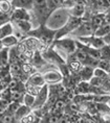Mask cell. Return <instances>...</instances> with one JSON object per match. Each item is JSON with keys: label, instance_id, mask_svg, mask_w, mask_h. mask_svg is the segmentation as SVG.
I'll return each mask as SVG.
<instances>
[{"label": "cell", "instance_id": "cell-9", "mask_svg": "<svg viewBox=\"0 0 110 123\" xmlns=\"http://www.w3.org/2000/svg\"><path fill=\"white\" fill-rule=\"evenodd\" d=\"M25 85H30V86H38V87H42L45 85V80L43 78V75L40 74L39 72H35L26 79Z\"/></svg>", "mask_w": 110, "mask_h": 123}, {"label": "cell", "instance_id": "cell-19", "mask_svg": "<svg viewBox=\"0 0 110 123\" xmlns=\"http://www.w3.org/2000/svg\"><path fill=\"white\" fill-rule=\"evenodd\" d=\"M99 52H100V58L110 61V46L109 45H103L99 49Z\"/></svg>", "mask_w": 110, "mask_h": 123}, {"label": "cell", "instance_id": "cell-29", "mask_svg": "<svg viewBox=\"0 0 110 123\" xmlns=\"http://www.w3.org/2000/svg\"><path fill=\"white\" fill-rule=\"evenodd\" d=\"M93 75L96 76V77H99V78H106L107 72L104 71L103 69L97 68L96 70H94V71H93Z\"/></svg>", "mask_w": 110, "mask_h": 123}, {"label": "cell", "instance_id": "cell-16", "mask_svg": "<svg viewBox=\"0 0 110 123\" xmlns=\"http://www.w3.org/2000/svg\"><path fill=\"white\" fill-rule=\"evenodd\" d=\"M68 11V13L70 16H73V17H79V18H81L82 16H83V14H84V5L82 4V3H76L73 6L70 8V10H67Z\"/></svg>", "mask_w": 110, "mask_h": 123}, {"label": "cell", "instance_id": "cell-27", "mask_svg": "<svg viewBox=\"0 0 110 123\" xmlns=\"http://www.w3.org/2000/svg\"><path fill=\"white\" fill-rule=\"evenodd\" d=\"M33 65L30 63H22L21 64V70H22V72L23 73H25V74H29V73H32L33 72Z\"/></svg>", "mask_w": 110, "mask_h": 123}, {"label": "cell", "instance_id": "cell-5", "mask_svg": "<svg viewBox=\"0 0 110 123\" xmlns=\"http://www.w3.org/2000/svg\"><path fill=\"white\" fill-rule=\"evenodd\" d=\"M55 46L60 48L64 52H67V53H72L76 51V48H77L76 42L70 39H57L55 41Z\"/></svg>", "mask_w": 110, "mask_h": 123}, {"label": "cell", "instance_id": "cell-10", "mask_svg": "<svg viewBox=\"0 0 110 123\" xmlns=\"http://www.w3.org/2000/svg\"><path fill=\"white\" fill-rule=\"evenodd\" d=\"M32 112V109L29 106L25 105V104L21 103L19 107L17 109V111L14 113V118H15V121H21L22 118H24L27 114H29Z\"/></svg>", "mask_w": 110, "mask_h": 123}, {"label": "cell", "instance_id": "cell-34", "mask_svg": "<svg viewBox=\"0 0 110 123\" xmlns=\"http://www.w3.org/2000/svg\"><path fill=\"white\" fill-rule=\"evenodd\" d=\"M108 45L110 46V39H109V41H108Z\"/></svg>", "mask_w": 110, "mask_h": 123}, {"label": "cell", "instance_id": "cell-23", "mask_svg": "<svg viewBox=\"0 0 110 123\" xmlns=\"http://www.w3.org/2000/svg\"><path fill=\"white\" fill-rule=\"evenodd\" d=\"M68 67L72 70L73 72H79L80 69H81V67H82V64L77 60V58H75V60H71L69 62Z\"/></svg>", "mask_w": 110, "mask_h": 123}, {"label": "cell", "instance_id": "cell-3", "mask_svg": "<svg viewBox=\"0 0 110 123\" xmlns=\"http://www.w3.org/2000/svg\"><path fill=\"white\" fill-rule=\"evenodd\" d=\"M81 24V18L79 17H73V16H70L68 17V19H67L66 23L64 24V25L59 28L57 30L56 32V36H55V39H60L61 37L65 36L66 33H69V32H72L73 30H75L77 27Z\"/></svg>", "mask_w": 110, "mask_h": 123}, {"label": "cell", "instance_id": "cell-22", "mask_svg": "<svg viewBox=\"0 0 110 123\" xmlns=\"http://www.w3.org/2000/svg\"><path fill=\"white\" fill-rule=\"evenodd\" d=\"M34 101H35V96L34 95H30L28 93H24L23 95V100H22V103L23 104H25V105L27 106H29L30 109H32V106H33V104H34Z\"/></svg>", "mask_w": 110, "mask_h": 123}, {"label": "cell", "instance_id": "cell-21", "mask_svg": "<svg viewBox=\"0 0 110 123\" xmlns=\"http://www.w3.org/2000/svg\"><path fill=\"white\" fill-rule=\"evenodd\" d=\"M62 1L63 0H46V4H47V8L49 10V12H54L56 8L60 7L62 5Z\"/></svg>", "mask_w": 110, "mask_h": 123}, {"label": "cell", "instance_id": "cell-12", "mask_svg": "<svg viewBox=\"0 0 110 123\" xmlns=\"http://www.w3.org/2000/svg\"><path fill=\"white\" fill-rule=\"evenodd\" d=\"M75 32L80 36H89L94 32V27L91 23H85L82 26L79 27V29H77V31H75Z\"/></svg>", "mask_w": 110, "mask_h": 123}, {"label": "cell", "instance_id": "cell-11", "mask_svg": "<svg viewBox=\"0 0 110 123\" xmlns=\"http://www.w3.org/2000/svg\"><path fill=\"white\" fill-rule=\"evenodd\" d=\"M8 56H10V48L3 46L0 49V67L1 68L8 67V64H10Z\"/></svg>", "mask_w": 110, "mask_h": 123}, {"label": "cell", "instance_id": "cell-1", "mask_svg": "<svg viewBox=\"0 0 110 123\" xmlns=\"http://www.w3.org/2000/svg\"><path fill=\"white\" fill-rule=\"evenodd\" d=\"M56 32H57V30L50 29V28H48L45 24H42L39 28L28 31L27 35L30 36V37H35V38H37L39 41H40L41 45H43L45 48H48L50 45V43L54 41Z\"/></svg>", "mask_w": 110, "mask_h": 123}, {"label": "cell", "instance_id": "cell-6", "mask_svg": "<svg viewBox=\"0 0 110 123\" xmlns=\"http://www.w3.org/2000/svg\"><path fill=\"white\" fill-rule=\"evenodd\" d=\"M14 20H30V15L25 8L14 7L11 12V21Z\"/></svg>", "mask_w": 110, "mask_h": 123}, {"label": "cell", "instance_id": "cell-32", "mask_svg": "<svg viewBox=\"0 0 110 123\" xmlns=\"http://www.w3.org/2000/svg\"><path fill=\"white\" fill-rule=\"evenodd\" d=\"M3 89H4V88H3V86H2V85H1V82H0V92L3 90Z\"/></svg>", "mask_w": 110, "mask_h": 123}, {"label": "cell", "instance_id": "cell-33", "mask_svg": "<svg viewBox=\"0 0 110 123\" xmlns=\"http://www.w3.org/2000/svg\"><path fill=\"white\" fill-rule=\"evenodd\" d=\"M2 47H3V44H2V41H1V39H0V49Z\"/></svg>", "mask_w": 110, "mask_h": 123}, {"label": "cell", "instance_id": "cell-26", "mask_svg": "<svg viewBox=\"0 0 110 123\" xmlns=\"http://www.w3.org/2000/svg\"><path fill=\"white\" fill-rule=\"evenodd\" d=\"M23 95H24V93H21V92H12V101L22 103Z\"/></svg>", "mask_w": 110, "mask_h": 123}, {"label": "cell", "instance_id": "cell-7", "mask_svg": "<svg viewBox=\"0 0 110 123\" xmlns=\"http://www.w3.org/2000/svg\"><path fill=\"white\" fill-rule=\"evenodd\" d=\"M11 22L14 25V27H16L22 33H27L33 29L32 23L29 22V20H14L11 21Z\"/></svg>", "mask_w": 110, "mask_h": 123}, {"label": "cell", "instance_id": "cell-37", "mask_svg": "<svg viewBox=\"0 0 110 123\" xmlns=\"http://www.w3.org/2000/svg\"><path fill=\"white\" fill-rule=\"evenodd\" d=\"M0 69H1V67H0Z\"/></svg>", "mask_w": 110, "mask_h": 123}, {"label": "cell", "instance_id": "cell-13", "mask_svg": "<svg viewBox=\"0 0 110 123\" xmlns=\"http://www.w3.org/2000/svg\"><path fill=\"white\" fill-rule=\"evenodd\" d=\"M13 7H22L27 11L33 10V0H12Z\"/></svg>", "mask_w": 110, "mask_h": 123}, {"label": "cell", "instance_id": "cell-15", "mask_svg": "<svg viewBox=\"0 0 110 123\" xmlns=\"http://www.w3.org/2000/svg\"><path fill=\"white\" fill-rule=\"evenodd\" d=\"M13 33H14V25L12 24V22H7L0 26V39L10 35H13Z\"/></svg>", "mask_w": 110, "mask_h": 123}, {"label": "cell", "instance_id": "cell-2", "mask_svg": "<svg viewBox=\"0 0 110 123\" xmlns=\"http://www.w3.org/2000/svg\"><path fill=\"white\" fill-rule=\"evenodd\" d=\"M55 11L56 12H55L54 14L53 13L49 14V18H48V20L46 21L45 25L50 29L58 30L66 23L67 19H68L69 13L66 11V8H64V7L56 8Z\"/></svg>", "mask_w": 110, "mask_h": 123}, {"label": "cell", "instance_id": "cell-36", "mask_svg": "<svg viewBox=\"0 0 110 123\" xmlns=\"http://www.w3.org/2000/svg\"><path fill=\"white\" fill-rule=\"evenodd\" d=\"M109 68H110V62H109Z\"/></svg>", "mask_w": 110, "mask_h": 123}, {"label": "cell", "instance_id": "cell-25", "mask_svg": "<svg viewBox=\"0 0 110 123\" xmlns=\"http://www.w3.org/2000/svg\"><path fill=\"white\" fill-rule=\"evenodd\" d=\"M11 21V13H3L0 12V26Z\"/></svg>", "mask_w": 110, "mask_h": 123}, {"label": "cell", "instance_id": "cell-20", "mask_svg": "<svg viewBox=\"0 0 110 123\" xmlns=\"http://www.w3.org/2000/svg\"><path fill=\"white\" fill-rule=\"evenodd\" d=\"M13 5L10 0H0V12L3 13H11Z\"/></svg>", "mask_w": 110, "mask_h": 123}, {"label": "cell", "instance_id": "cell-17", "mask_svg": "<svg viewBox=\"0 0 110 123\" xmlns=\"http://www.w3.org/2000/svg\"><path fill=\"white\" fill-rule=\"evenodd\" d=\"M1 41H2V44H3L4 47L11 48V47H14V46H17L18 42H19V39H18L16 36H14V33H13V35H10L7 37L2 38Z\"/></svg>", "mask_w": 110, "mask_h": 123}, {"label": "cell", "instance_id": "cell-8", "mask_svg": "<svg viewBox=\"0 0 110 123\" xmlns=\"http://www.w3.org/2000/svg\"><path fill=\"white\" fill-rule=\"evenodd\" d=\"M43 78L45 82L48 84H57L60 80H62V74L59 73L56 70H49L43 74Z\"/></svg>", "mask_w": 110, "mask_h": 123}, {"label": "cell", "instance_id": "cell-28", "mask_svg": "<svg viewBox=\"0 0 110 123\" xmlns=\"http://www.w3.org/2000/svg\"><path fill=\"white\" fill-rule=\"evenodd\" d=\"M97 66H99V68L100 69H103L104 71H106V72H108L110 71V68H109V61H107V60H101L97 62Z\"/></svg>", "mask_w": 110, "mask_h": 123}, {"label": "cell", "instance_id": "cell-14", "mask_svg": "<svg viewBox=\"0 0 110 123\" xmlns=\"http://www.w3.org/2000/svg\"><path fill=\"white\" fill-rule=\"evenodd\" d=\"M110 33V24L109 23H103L101 26H99L97 28L94 30V36L97 38L101 37H106Z\"/></svg>", "mask_w": 110, "mask_h": 123}, {"label": "cell", "instance_id": "cell-18", "mask_svg": "<svg viewBox=\"0 0 110 123\" xmlns=\"http://www.w3.org/2000/svg\"><path fill=\"white\" fill-rule=\"evenodd\" d=\"M80 76L82 77V79H84V80H87V79H89L92 77V74H93V69L92 67L90 66H86L85 65L84 68L80 69Z\"/></svg>", "mask_w": 110, "mask_h": 123}, {"label": "cell", "instance_id": "cell-30", "mask_svg": "<svg viewBox=\"0 0 110 123\" xmlns=\"http://www.w3.org/2000/svg\"><path fill=\"white\" fill-rule=\"evenodd\" d=\"M96 1L97 2V4H99L100 6H102V7H107L109 5L107 0H96Z\"/></svg>", "mask_w": 110, "mask_h": 123}, {"label": "cell", "instance_id": "cell-38", "mask_svg": "<svg viewBox=\"0 0 110 123\" xmlns=\"http://www.w3.org/2000/svg\"><path fill=\"white\" fill-rule=\"evenodd\" d=\"M10 1H12V0H10Z\"/></svg>", "mask_w": 110, "mask_h": 123}, {"label": "cell", "instance_id": "cell-4", "mask_svg": "<svg viewBox=\"0 0 110 123\" xmlns=\"http://www.w3.org/2000/svg\"><path fill=\"white\" fill-rule=\"evenodd\" d=\"M48 97V87L46 85L42 86L41 90L39 91V93L35 96V101H34V104L32 106V110H40L44 106L45 102H46V99Z\"/></svg>", "mask_w": 110, "mask_h": 123}, {"label": "cell", "instance_id": "cell-35", "mask_svg": "<svg viewBox=\"0 0 110 123\" xmlns=\"http://www.w3.org/2000/svg\"><path fill=\"white\" fill-rule=\"evenodd\" d=\"M107 1H108V3H109V4H110V0H107Z\"/></svg>", "mask_w": 110, "mask_h": 123}, {"label": "cell", "instance_id": "cell-24", "mask_svg": "<svg viewBox=\"0 0 110 123\" xmlns=\"http://www.w3.org/2000/svg\"><path fill=\"white\" fill-rule=\"evenodd\" d=\"M103 23H105L104 22V15H96V16H94L92 18V25L94 28H97L99 26H101Z\"/></svg>", "mask_w": 110, "mask_h": 123}, {"label": "cell", "instance_id": "cell-31", "mask_svg": "<svg viewBox=\"0 0 110 123\" xmlns=\"http://www.w3.org/2000/svg\"><path fill=\"white\" fill-rule=\"evenodd\" d=\"M104 22L110 24V13H107L106 15H104Z\"/></svg>", "mask_w": 110, "mask_h": 123}]
</instances>
